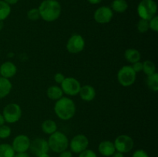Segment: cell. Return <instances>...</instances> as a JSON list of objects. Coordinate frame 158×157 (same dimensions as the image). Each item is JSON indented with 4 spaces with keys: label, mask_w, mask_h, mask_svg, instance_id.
Here are the masks:
<instances>
[{
    "label": "cell",
    "mask_w": 158,
    "mask_h": 157,
    "mask_svg": "<svg viewBox=\"0 0 158 157\" xmlns=\"http://www.w3.org/2000/svg\"><path fill=\"white\" fill-rule=\"evenodd\" d=\"M40 18L44 21L51 22L60 18L61 15V5L57 0H44L38 8Z\"/></svg>",
    "instance_id": "1"
},
{
    "label": "cell",
    "mask_w": 158,
    "mask_h": 157,
    "mask_svg": "<svg viewBox=\"0 0 158 157\" xmlns=\"http://www.w3.org/2000/svg\"><path fill=\"white\" fill-rule=\"evenodd\" d=\"M77 107L72 99L69 97H62L56 102L54 105V112L56 116L61 120H69L75 115Z\"/></svg>",
    "instance_id": "2"
},
{
    "label": "cell",
    "mask_w": 158,
    "mask_h": 157,
    "mask_svg": "<svg viewBox=\"0 0 158 157\" xmlns=\"http://www.w3.org/2000/svg\"><path fill=\"white\" fill-rule=\"evenodd\" d=\"M47 141L49 150H52L56 153H60L69 147V139L66 134L60 131H56L49 135Z\"/></svg>",
    "instance_id": "3"
},
{
    "label": "cell",
    "mask_w": 158,
    "mask_h": 157,
    "mask_svg": "<svg viewBox=\"0 0 158 157\" xmlns=\"http://www.w3.org/2000/svg\"><path fill=\"white\" fill-rule=\"evenodd\" d=\"M137 12L140 18L149 21L157 15V5L154 0H141L137 6Z\"/></svg>",
    "instance_id": "4"
},
{
    "label": "cell",
    "mask_w": 158,
    "mask_h": 157,
    "mask_svg": "<svg viewBox=\"0 0 158 157\" xmlns=\"http://www.w3.org/2000/svg\"><path fill=\"white\" fill-rule=\"evenodd\" d=\"M137 78V73L133 69L132 66H123L117 72V80L123 87H129L134 85Z\"/></svg>",
    "instance_id": "5"
},
{
    "label": "cell",
    "mask_w": 158,
    "mask_h": 157,
    "mask_svg": "<svg viewBox=\"0 0 158 157\" xmlns=\"http://www.w3.org/2000/svg\"><path fill=\"white\" fill-rule=\"evenodd\" d=\"M2 115L6 123L13 124L17 123L22 117V109L17 103H9L6 105L2 111Z\"/></svg>",
    "instance_id": "6"
},
{
    "label": "cell",
    "mask_w": 158,
    "mask_h": 157,
    "mask_svg": "<svg viewBox=\"0 0 158 157\" xmlns=\"http://www.w3.org/2000/svg\"><path fill=\"white\" fill-rule=\"evenodd\" d=\"M60 85L63 94L69 96H75L78 95L81 88L80 82L73 77H66Z\"/></svg>",
    "instance_id": "7"
},
{
    "label": "cell",
    "mask_w": 158,
    "mask_h": 157,
    "mask_svg": "<svg viewBox=\"0 0 158 157\" xmlns=\"http://www.w3.org/2000/svg\"><path fill=\"white\" fill-rule=\"evenodd\" d=\"M114 144L116 151L124 154L132 150L134 146V142L132 137L123 134L118 135L115 139Z\"/></svg>",
    "instance_id": "8"
},
{
    "label": "cell",
    "mask_w": 158,
    "mask_h": 157,
    "mask_svg": "<svg viewBox=\"0 0 158 157\" xmlns=\"http://www.w3.org/2000/svg\"><path fill=\"white\" fill-rule=\"evenodd\" d=\"M89 146V139L83 134H78L72 138L69 142V147L70 151L73 153L80 154L85 149H86Z\"/></svg>",
    "instance_id": "9"
},
{
    "label": "cell",
    "mask_w": 158,
    "mask_h": 157,
    "mask_svg": "<svg viewBox=\"0 0 158 157\" xmlns=\"http://www.w3.org/2000/svg\"><path fill=\"white\" fill-rule=\"evenodd\" d=\"M85 48V40L80 34H73L66 42V49L71 54L81 52Z\"/></svg>",
    "instance_id": "10"
},
{
    "label": "cell",
    "mask_w": 158,
    "mask_h": 157,
    "mask_svg": "<svg viewBox=\"0 0 158 157\" xmlns=\"http://www.w3.org/2000/svg\"><path fill=\"white\" fill-rule=\"evenodd\" d=\"M114 12L108 6H101L94 12V18L99 24H106L112 20Z\"/></svg>",
    "instance_id": "11"
},
{
    "label": "cell",
    "mask_w": 158,
    "mask_h": 157,
    "mask_svg": "<svg viewBox=\"0 0 158 157\" xmlns=\"http://www.w3.org/2000/svg\"><path fill=\"white\" fill-rule=\"evenodd\" d=\"M29 149L31 152L36 156L43 153H48L49 151L48 141L43 138L35 139L31 142Z\"/></svg>",
    "instance_id": "12"
},
{
    "label": "cell",
    "mask_w": 158,
    "mask_h": 157,
    "mask_svg": "<svg viewBox=\"0 0 158 157\" xmlns=\"http://www.w3.org/2000/svg\"><path fill=\"white\" fill-rule=\"evenodd\" d=\"M30 143L31 140L29 136L24 134H20L14 138L12 146L15 152H24L29 150Z\"/></svg>",
    "instance_id": "13"
},
{
    "label": "cell",
    "mask_w": 158,
    "mask_h": 157,
    "mask_svg": "<svg viewBox=\"0 0 158 157\" xmlns=\"http://www.w3.org/2000/svg\"><path fill=\"white\" fill-rule=\"evenodd\" d=\"M17 72V67L12 62H5L0 66V76L6 78H12Z\"/></svg>",
    "instance_id": "14"
},
{
    "label": "cell",
    "mask_w": 158,
    "mask_h": 157,
    "mask_svg": "<svg viewBox=\"0 0 158 157\" xmlns=\"http://www.w3.org/2000/svg\"><path fill=\"white\" fill-rule=\"evenodd\" d=\"M98 151L103 156L110 157L116 152V149L113 142L110 140H103L99 144Z\"/></svg>",
    "instance_id": "15"
},
{
    "label": "cell",
    "mask_w": 158,
    "mask_h": 157,
    "mask_svg": "<svg viewBox=\"0 0 158 157\" xmlns=\"http://www.w3.org/2000/svg\"><path fill=\"white\" fill-rule=\"evenodd\" d=\"M96 94L97 92H96L95 89L90 85H84L83 86H81L80 92H79L81 99L86 102L93 101L95 99Z\"/></svg>",
    "instance_id": "16"
},
{
    "label": "cell",
    "mask_w": 158,
    "mask_h": 157,
    "mask_svg": "<svg viewBox=\"0 0 158 157\" xmlns=\"http://www.w3.org/2000/svg\"><path fill=\"white\" fill-rule=\"evenodd\" d=\"M12 85L9 78L0 76V99H4L10 93Z\"/></svg>",
    "instance_id": "17"
},
{
    "label": "cell",
    "mask_w": 158,
    "mask_h": 157,
    "mask_svg": "<svg viewBox=\"0 0 158 157\" xmlns=\"http://www.w3.org/2000/svg\"><path fill=\"white\" fill-rule=\"evenodd\" d=\"M46 95H47L48 98L50 99L51 100L57 101L63 96V92L60 86H51L47 89Z\"/></svg>",
    "instance_id": "18"
},
{
    "label": "cell",
    "mask_w": 158,
    "mask_h": 157,
    "mask_svg": "<svg viewBox=\"0 0 158 157\" xmlns=\"http://www.w3.org/2000/svg\"><path fill=\"white\" fill-rule=\"evenodd\" d=\"M124 58L127 61L133 64V63L140 61L141 54L138 50L135 49H128L125 51Z\"/></svg>",
    "instance_id": "19"
},
{
    "label": "cell",
    "mask_w": 158,
    "mask_h": 157,
    "mask_svg": "<svg viewBox=\"0 0 158 157\" xmlns=\"http://www.w3.org/2000/svg\"><path fill=\"white\" fill-rule=\"evenodd\" d=\"M41 129L44 133L47 134V135H51L57 131V125L53 120L46 119L42 123Z\"/></svg>",
    "instance_id": "20"
},
{
    "label": "cell",
    "mask_w": 158,
    "mask_h": 157,
    "mask_svg": "<svg viewBox=\"0 0 158 157\" xmlns=\"http://www.w3.org/2000/svg\"><path fill=\"white\" fill-rule=\"evenodd\" d=\"M128 9V3L126 0H114L111 4L113 12L117 13H123Z\"/></svg>",
    "instance_id": "21"
},
{
    "label": "cell",
    "mask_w": 158,
    "mask_h": 157,
    "mask_svg": "<svg viewBox=\"0 0 158 157\" xmlns=\"http://www.w3.org/2000/svg\"><path fill=\"white\" fill-rule=\"evenodd\" d=\"M15 152L12 145L8 143L0 144V157H14Z\"/></svg>",
    "instance_id": "22"
},
{
    "label": "cell",
    "mask_w": 158,
    "mask_h": 157,
    "mask_svg": "<svg viewBox=\"0 0 158 157\" xmlns=\"http://www.w3.org/2000/svg\"><path fill=\"white\" fill-rule=\"evenodd\" d=\"M147 86L153 92L158 91V74L157 72L152 74L151 75H148L147 78Z\"/></svg>",
    "instance_id": "23"
},
{
    "label": "cell",
    "mask_w": 158,
    "mask_h": 157,
    "mask_svg": "<svg viewBox=\"0 0 158 157\" xmlns=\"http://www.w3.org/2000/svg\"><path fill=\"white\" fill-rule=\"evenodd\" d=\"M11 13V6L4 2L0 0V21H4Z\"/></svg>",
    "instance_id": "24"
},
{
    "label": "cell",
    "mask_w": 158,
    "mask_h": 157,
    "mask_svg": "<svg viewBox=\"0 0 158 157\" xmlns=\"http://www.w3.org/2000/svg\"><path fill=\"white\" fill-rule=\"evenodd\" d=\"M143 71L145 75H151L156 72V66L153 62L146 60L143 62Z\"/></svg>",
    "instance_id": "25"
},
{
    "label": "cell",
    "mask_w": 158,
    "mask_h": 157,
    "mask_svg": "<svg viewBox=\"0 0 158 157\" xmlns=\"http://www.w3.org/2000/svg\"><path fill=\"white\" fill-rule=\"evenodd\" d=\"M137 28L139 32H140V33H145V32H147L150 29L149 21L140 18L138 22H137Z\"/></svg>",
    "instance_id": "26"
},
{
    "label": "cell",
    "mask_w": 158,
    "mask_h": 157,
    "mask_svg": "<svg viewBox=\"0 0 158 157\" xmlns=\"http://www.w3.org/2000/svg\"><path fill=\"white\" fill-rule=\"evenodd\" d=\"M11 133H12V130L9 126H6L4 124L0 126V139L9 138Z\"/></svg>",
    "instance_id": "27"
},
{
    "label": "cell",
    "mask_w": 158,
    "mask_h": 157,
    "mask_svg": "<svg viewBox=\"0 0 158 157\" xmlns=\"http://www.w3.org/2000/svg\"><path fill=\"white\" fill-rule=\"evenodd\" d=\"M27 17L31 21H36L39 18H40V14L38 8H33L28 11Z\"/></svg>",
    "instance_id": "28"
},
{
    "label": "cell",
    "mask_w": 158,
    "mask_h": 157,
    "mask_svg": "<svg viewBox=\"0 0 158 157\" xmlns=\"http://www.w3.org/2000/svg\"><path fill=\"white\" fill-rule=\"evenodd\" d=\"M149 27L150 29H151L154 32H158V16L155 15L151 19L149 20Z\"/></svg>",
    "instance_id": "29"
},
{
    "label": "cell",
    "mask_w": 158,
    "mask_h": 157,
    "mask_svg": "<svg viewBox=\"0 0 158 157\" xmlns=\"http://www.w3.org/2000/svg\"><path fill=\"white\" fill-rule=\"evenodd\" d=\"M79 157H97V155L94 150L86 149L79 154Z\"/></svg>",
    "instance_id": "30"
},
{
    "label": "cell",
    "mask_w": 158,
    "mask_h": 157,
    "mask_svg": "<svg viewBox=\"0 0 158 157\" xmlns=\"http://www.w3.org/2000/svg\"><path fill=\"white\" fill-rule=\"evenodd\" d=\"M132 157H149V155H148V152L143 149H137V150L134 151Z\"/></svg>",
    "instance_id": "31"
},
{
    "label": "cell",
    "mask_w": 158,
    "mask_h": 157,
    "mask_svg": "<svg viewBox=\"0 0 158 157\" xmlns=\"http://www.w3.org/2000/svg\"><path fill=\"white\" fill-rule=\"evenodd\" d=\"M131 66H132L133 69L135 71L136 73L141 72V71L143 70V62H141L140 61H138L137 62L133 63V65Z\"/></svg>",
    "instance_id": "32"
},
{
    "label": "cell",
    "mask_w": 158,
    "mask_h": 157,
    "mask_svg": "<svg viewBox=\"0 0 158 157\" xmlns=\"http://www.w3.org/2000/svg\"><path fill=\"white\" fill-rule=\"evenodd\" d=\"M65 75H63V73H61V72H57V73L55 74V75H54V80H55V82L56 83H58V84H61L63 82V80L65 79Z\"/></svg>",
    "instance_id": "33"
},
{
    "label": "cell",
    "mask_w": 158,
    "mask_h": 157,
    "mask_svg": "<svg viewBox=\"0 0 158 157\" xmlns=\"http://www.w3.org/2000/svg\"><path fill=\"white\" fill-rule=\"evenodd\" d=\"M59 157H73V152L70 150L66 149L59 153Z\"/></svg>",
    "instance_id": "34"
},
{
    "label": "cell",
    "mask_w": 158,
    "mask_h": 157,
    "mask_svg": "<svg viewBox=\"0 0 158 157\" xmlns=\"http://www.w3.org/2000/svg\"><path fill=\"white\" fill-rule=\"evenodd\" d=\"M14 157H30L29 154L27 153V152H15V156Z\"/></svg>",
    "instance_id": "35"
},
{
    "label": "cell",
    "mask_w": 158,
    "mask_h": 157,
    "mask_svg": "<svg viewBox=\"0 0 158 157\" xmlns=\"http://www.w3.org/2000/svg\"><path fill=\"white\" fill-rule=\"evenodd\" d=\"M4 2H6L7 4H9V6H12V5L16 4L19 2V0H3Z\"/></svg>",
    "instance_id": "36"
},
{
    "label": "cell",
    "mask_w": 158,
    "mask_h": 157,
    "mask_svg": "<svg viewBox=\"0 0 158 157\" xmlns=\"http://www.w3.org/2000/svg\"><path fill=\"white\" fill-rule=\"evenodd\" d=\"M111 157H124V155H123V153H122V152L116 151V152L111 155Z\"/></svg>",
    "instance_id": "37"
},
{
    "label": "cell",
    "mask_w": 158,
    "mask_h": 157,
    "mask_svg": "<svg viewBox=\"0 0 158 157\" xmlns=\"http://www.w3.org/2000/svg\"><path fill=\"white\" fill-rule=\"evenodd\" d=\"M88 2H89L90 4L92 5H97V4H99V3L101 2L103 0H87Z\"/></svg>",
    "instance_id": "38"
},
{
    "label": "cell",
    "mask_w": 158,
    "mask_h": 157,
    "mask_svg": "<svg viewBox=\"0 0 158 157\" xmlns=\"http://www.w3.org/2000/svg\"><path fill=\"white\" fill-rule=\"evenodd\" d=\"M5 123H6V121H5V119H4V117H3L2 114L0 113V126H2V125H4Z\"/></svg>",
    "instance_id": "39"
},
{
    "label": "cell",
    "mask_w": 158,
    "mask_h": 157,
    "mask_svg": "<svg viewBox=\"0 0 158 157\" xmlns=\"http://www.w3.org/2000/svg\"><path fill=\"white\" fill-rule=\"evenodd\" d=\"M37 157H51V156L49 155V153H43V154H41V155H40Z\"/></svg>",
    "instance_id": "40"
},
{
    "label": "cell",
    "mask_w": 158,
    "mask_h": 157,
    "mask_svg": "<svg viewBox=\"0 0 158 157\" xmlns=\"http://www.w3.org/2000/svg\"><path fill=\"white\" fill-rule=\"evenodd\" d=\"M4 27V23H3V21H0V31L3 29Z\"/></svg>",
    "instance_id": "41"
}]
</instances>
